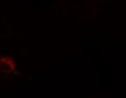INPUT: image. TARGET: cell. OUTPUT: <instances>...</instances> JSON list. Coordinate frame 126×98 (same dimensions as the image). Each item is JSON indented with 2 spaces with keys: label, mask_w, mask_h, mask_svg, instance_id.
I'll use <instances>...</instances> for the list:
<instances>
[{
  "label": "cell",
  "mask_w": 126,
  "mask_h": 98,
  "mask_svg": "<svg viewBox=\"0 0 126 98\" xmlns=\"http://www.w3.org/2000/svg\"><path fill=\"white\" fill-rule=\"evenodd\" d=\"M16 68L15 60L9 55H4L0 58V71L2 73H11Z\"/></svg>",
  "instance_id": "obj_1"
}]
</instances>
